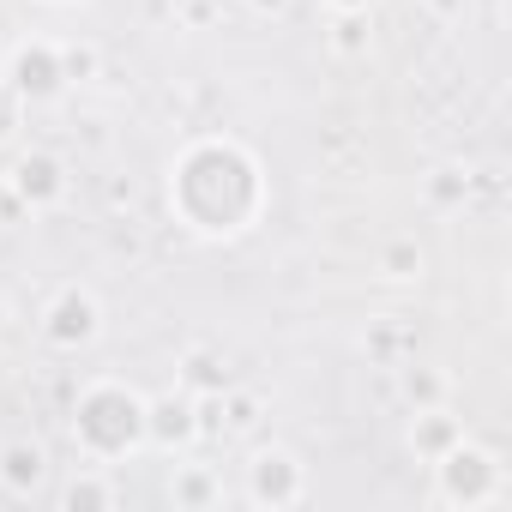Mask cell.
<instances>
[{"label":"cell","instance_id":"10","mask_svg":"<svg viewBox=\"0 0 512 512\" xmlns=\"http://www.w3.org/2000/svg\"><path fill=\"white\" fill-rule=\"evenodd\" d=\"M169 494H175V506H193V512H199V506H217V500H223V482H217L211 470H193V464H187V470H175V488H169Z\"/></svg>","mask_w":512,"mask_h":512},{"label":"cell","instance_id":"11","mask_svg":"<svg viewBox=\"0 0 512 512\" xmlns=\"http://www.w3.org/2000/svg\"><path fill=\"white\" fill-rule=\"evenodd\" d=\"M61 506L67 512H103V506H115V488L103 476H79V482L61 488Z\"/></svg>","mask_w":512,"mask_h":512},{"label":"cell","instance_id":"16","mask_svg":"<svg viewBox=\"0 0 512 512\" xmlns=\"http://www.w3.org/2000/svg\"><path fill=\"white\" fill-rule=\"evenodd\" d=\"M332 7H344V13H362V7H368V0H332Z\"/></svg>","mask_w":512,"mask_h":512},{"label":"cell","instance_id":"12","mask_svg":"<svg viewBox=\"0 0 512 512\" xmlns=\"http://www.w3.org/2000/svg\"><path fill=\"white\" fill-rule=\"evenodd\" d=\"M187 392H205V398H217V392H229V374L205 356V350H193L187 356Z\"/></svg>","mask_w":512,"mask_h":512},{"label":"cell","instance_id":"8","mask_svg":"<svg viewBox=\"0 0 512 512\" xmlns=\"http://www.w3.org/2000/svg\"><path fill=\"white\" fill-rule=\"evenodd\" d=\"M410 440H416V452H422V458H440L446 446H458V440H464V428H458L452 416H440V410H416Z\"/></svg>","mask_w":512,"mask_h":512},{"label":"cell","instance_id":"2","mask_svg":"<svg viewBox=\"0 0 512 512\" xmlns=\"http://www.w3.org/2000/svg\"><path fill=\"white\" fill-rule=\"evenodd\" d=\"M434 470H440V500L446 506H488L500 494V464L482 446H470V440L446 446L434 458Z\"/></svg>","mask_w":512,"mask_h":512},{"label":"cell","instance_id":"15","mask_svg":"<svg viewBox=\"0 0 512 512\" xmlns=\"http://www.w3.org/2000/svg\"><path fill=\"white\" fill-rule=\"evenodd\" d=\"M338 49H344V55H362V49H368V25H362L356 13H344V25H338Z\"/></svg>","mask_w":512,"mask_h":512},{"label":"cell","instance_id":"7","mask_svg":"<svg viewBox=\"0 0 512 512\" xmlns=\"http://www.w3.org/2000/svg\"><path fill=\"white\" fill-rule=\"evenodd\" d=\"M61 79H67V67L55 49H19L13 55V91L19 97H55Z\"/></svg>","mask_w":512,"mask_h":512},{"label":"cell","instance_id":"1","mask_svg":"<svg viewBox=\"0 0 512 512\" xmlns=\"http://www.w3.org/2000/svg\"><path fill=\"white\" fill-rule=\"evenodd\" d=\"M73 428L97 458H121L145 440V398H133L127 386H97V392L79 398Z\"/></svg>","mask_w":512,"mask_h":512},{"label":"cell","instance_id":"17","mask_svg":"<svg viewBox=\"0 0 512 512\" xmlns=\"http://www.w3.org/2000/svg\"><path fill=\"white\" fill-rule=\"evenodd\" d=\"M7 121H13V109H7V97H0V133H7Z\"/></svg>","mask_w":512,"mask_h":512},{"label":"cell","instance_id":"5","mask_svg":"<svg viewBox=\"0 0 512 512\" xmlns=\"http://www.w3.org/2000/svg\"><path fill=\"white\" fill-rule=\"evenodd\" d=\"M43 482H49V452L37 440H7L0 446V488L13 500H31Z\"/></svg>","mask_w":512,"mask_h":512},{"label":"cell","instance_id":"18","mask_svg":"<svg viewBox=\"0 0 512 512\" xmlns=\"http://www.w3.org/2000/svg\"><path fill=\"white\" fill-rule=\"evenodd\" d=\"M0 320H7V308H0Z\"/></svg>","mask_w":512,"mask_h":512},{"label":"cell","instance_id":"14","mask_svg":"<svg viewBox=\"0 0 512 512\" xmlns=\"http://www.w3.org/2000/svg\"><path fill=\"white\" fill-rule=\"evenodd\" d=\"M217 404H223V410H229V422H217V428H223V434H247V428H253V422H260V404H253V398H229V392H223V398H217Z\"/></svg>","mask_w":512,"mask_h":512},{"label":"cell","instance_id":"13","mask_svg":"<svg viewBox=\"0 0 512 512\" xmlns=\"http://www.w3.org/2000/svg\"><path fill=\"white\" fill-rule=\"evenodd\" d=\"M404 398H410L416 410H434V404H440V374H428V368H404Z\"/></svg>","mask_w":512,"mask_h":512},{"label":"cell","instance_id":"6","mask_svg":"<svg viewBox=\"0 0 512 512\" xmlns=\"http://www.w3.org/2000/svg\"><path fill=\"white\" fill-rule=\"evenodd\" d=\"M49 338L55 344H91L97 338V302L91 296H79V290H61L55 296V308H49Z\"/></svg>","mask_w":512,"mask_h":512},{"label":"cell","instance_id":"3","mask_svg":"<svg viewBox=\"0 0 512 512\" xmlns=\"http://www.w3.org/2000/svg\"><path fill=\"white\" fill-rule=\"evenodd\" d=\"M247 494L260 500V506H296V500L308 494V470L296 464V452L266 446L260 458L247 464Z\"/></svg>","mask_w":512,"mask_h":512},{"label":"cell","instance_id":"4","mask_svg":"<svg viewBox=\"0 0 512 512\" xmlns=\"http://www.w3.org/2000/svg\"><path fill=\"white\" fill-rule=\"evenodd\" d=\"M145 440H157V446L199 440V404H193V392H169V398L145 404Z\"/></svg>","mask_w":512,"mask_h":512},{"label":"cell","instance_id":"9","mask_svg":"<svg viewBox=\"0 0 512 512\" xmlns=\"http://www.w3.org/2000/svg\"><path fill=\"white\" fill-rule=\"evenodd\" d=\"M13 181H19V193H25V199H37V205H43V199H55V193H61V163H55V157H25V163L13 169Z\"/></svg>","mask_w":512,"mask_h":512}]
</instances>
